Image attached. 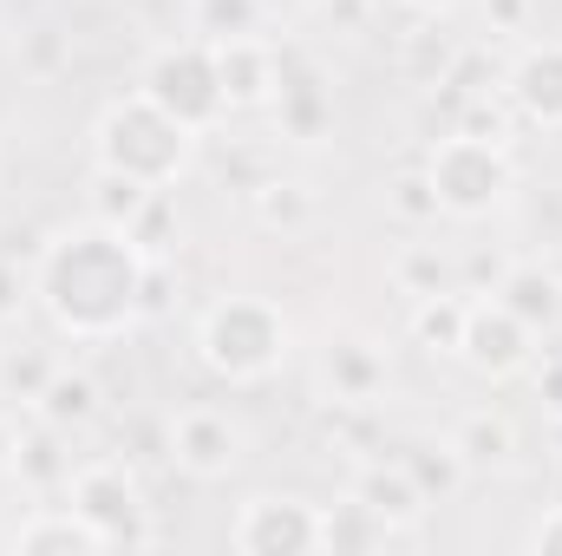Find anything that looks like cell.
I'll list each match as a JSON object with an SVG mask.
<instances>
[{
  "mask_svg": "<svg viewBox=\"0 0 562 556\" xmlns=\"http://www.w3.org/2000/svg\"><path fill=\"white\" fill-rule=\"evenodd\" d=\"M138 92L157 105V112H170L183 132H216L223 119H229V99H223V73H216V46L210 40H170V46H157L150 59H144L138 73Z\"/></svg>",
  "mask_w": 562,
  "mask_h": 556,
  "instance_id": "5b68a950",
  "label": "cell"
},
{
  "mask_svg": "<svg viewBox=\"0 0 562 556\" xmlns=\"http://www.w3.org/2000/svg\"><path fill=\"white\" fill-rule=\"evenodd\" d=\"M249 210H256V223L262 230H281V236H301L307 223H314V190L301 184V177H262L256 190H249Z\"/></svg>",
  "mask_w": 562,
  "mask_h": 556,
  "instance_id": "7402d4cb",
  "label": "cell"
},
{
  "mask_svg": "<svg viewBox=\"0 0 562 556\" xmlns=\"http://www.w3.org/2000/svg\"><path fill=\"white\" fill-rule=\"evenodd\" d=\"M144 203H150V184L125 177V170H105V164H92V177H86V216H92V223L132 230V223L144 216Z\"/></svg>",
  "mask_w": 562,
  "mask_h": 556,
  "instance_id": "44dd1931",
  "label": "cell"
},
{
  "mask_svg": "<svg viewBox=\"0 0 562 556\" xmlns=\"http://www.w3.org/2000/svg\"><path fill=\"white\" fill-rule=\"evenodd\" d=\"M66 504L105 537V551H144L157 544V524H150V498H144L138 471L125 458H92V465H72L66 478Z\"/></svg>",
  "mask_w": 562,
  "mask_h": 556,
  "instance_id": "8992f818",
  "label": "cell"
},
{
  "mask_svg": "<svg viewBox=\"0 0 562 556\" xmlns=\"http://www.w3.org/2000/svg\"><path fill=\"white\" fill-rule=\"evenodd\" d=\"M451 445H458L464 471H510L517 465V425H510V413H497V407L464 413L451 425Z\"/></svg>",
  "mask_w": 562,
  "mask_h": 556,
  "instance_id": "d6986e66",
  "label": "cell"
},
{
  "mask_svg": "<svg viewBox=\"0 0 562 556\" xmlns=\"http://www.w3.org/2000/svg\"><path fill=\"white\" fill-rule=\"evenodd\" d=\"M53 367H59V360H53L46 347H7V354H0V400H7V407H33L40 387L53 380Z\"/></svg>",
  "mask_w": 562,
  "mask_h": 556,
  "instance_id": "484cf974",
  "label": "cell"
},
{
  "mask_svg": "<svg viewBox=\"0 0 562 556\" xmlns=\"http://www.w3.org/2000/svg\"><path fill=\"white\" fill-rule=\"evenodd\" d=\"M451 59H458V46H451V40H438V26H419V33L406 40V73L425 79V86H438V79L451 73Z\"/></svg>",
  "mask_w": 562,
  "mask_h": 556,
  "instance_id": "1f68e13d",
  "label": "cell"
},
{
  "mask_svg": "<svg viewBox=\"0 0 562 556\" xmlns=\"http://www.w3.org/2000/svg\"><path fill=\"white\" fill-rule=\"evenodd\" d=\"M170 465L183 478H203V485L229 478L243 465V425L223 407H183L170 419Z\"/></svg>",
  "mask_w": 562,
  "mask_h": 556,
  "instance_id": "8fae6325",
  "label": "cell"
},
{
  "mask_svg": "<svg viewBox=\"0 0 562 556\" xmlns=\"http://www.w3.org/2000/svg\"><path fill=\"white\" fill-rule=\"evenodd\" d=\"M190 7V33L196 40H236L262 26V0H183Z\"/></svg>",
  "mask_w": 562,
  "mask_h": 556,
  "instance_id": "4316f807",
  "label": "cell"
},
{
  "mask_svg": "<svg viewBox=\"0 0 562 556\" xmlns=\"http://www.w3.org/2000/svg\"><path fill=\"white\" fill-rule=\"evenodd\" d=\"M13 478H20L26 491H40V498H59L66 478H72V432H59V425H46V419L26 413L20 445H13Z\"/></svg>",
  "mask_w": 562,
  "mask_h": 556,
  "instance_id": "9a60e30c",
  "label": "cell"
},
{
  "mask_svg": "<svg viewBox=\"0 0 562 556\" xmlns=\"http://www.w3.org/2000/svg\"><path fill=\"white\" fill-rule=\"evenodd\" d=\"M497 301H504L537 341L562 327V276L557 269H543V263H510L504 281H497Z\"/></svg>",
  "mask_w": 562,
  "mask_h": 556,
  "instance_id": "2e32d148",
  "label": "cell"
},
{
  "mask_svg": "<svg viewBox=\"0 0 562 556\" xmlns=\"http://www.w3.org/2000/svg\"><path fill=\"white\" fill-rule=\"evenodd\" d=\"M314 380H321V400L334 413H373L393 387V360L373 334L360 327H340L321 341V360H314Z\"/></svg>",
  "mask_w": 562,
  "mask_h": 556,
  "instance_id": "52a82bcc",
  "label": "cell"
},
{
  "mask_svg": "<svg viewBox=\"0 0 562 556\" xmlns=\"http://www.w3.org/2000/svg\"><path fill=\"white\" fill-rule=\"evenodd\" d=\"M464 314H471L464 288H445V294L413 301V347H425V354H458V341H464Z\"/></svg>",
  "mask_w": 562,
  "mask_h": 556,
  "instance_id": "603a6c76",
  "label": "cell"
},
{
  "mask_svg": "<svg viewBox=\"0 0 562 556\" xmlns=\"http://www.w3.org/2000/svg\"><path fill=\"white\" fill-rule=\"evenodd\" d=\"M92 157L105 164V170H125V177H138L150 190H170L183 170H190V157H196V132H183L170 112H157L144 92H125V99H112L105 112H99V125H92Z\"/></svg>",
  "mask_w": 562,
  "mask_h": 556,
  "instance_id": "3957f363",
  "label": "cell"
},
{
  "mask_svg": "<svg viewBox=\"0 0 562 556\" xmlns=\"http://www.w3.org/2000/svg\"><path fill=\"white\" fill-rule=\"evenodd\" d=\"M504 269H510L504 256H471V269H464V276H471V288H464V294H497Z\"/></svg>",
  "mask_w": 562,
  "mask_h": 556,
  "instance_id": "d590c367",
  "label": "cell"
},
{
  "mask_svg": "<svg viewBox=\"0 0 562 556\" xmlns=\"http://www.w3.org/2000/svg\"><path fill=\"white\" fill-rule=\"evenodd\" d=\"M276 132L294 144H321L334 132V86L307 46H276Z\"/></svg>",
  "mask_w": 562,
  "mask_h": 556,
  "instance_id": "9c48e42d",
  "label": "cell"
},
{
  "mask_svg": "<svg viewBox=\"0 0 562 556\" xmlns=\"http://www.w3.org/2000/svg\"><path fill=\"white\" fill-rule=\"evenodd\" d=\"M177 256H150L144 263V288H138V327L144 321H164L170 308H177Z\"/></svg>",
  "mask_w": 562,
  "mask_h": 556,
  "instance_id": "4dcf8cb0",
  "label": "cell"
},
{
  "mask_svg": "<svg viewBox=\"0 0 562 556\" xmlns=\"http://www.w3.org/2000/svg\"><path fill=\"white\" fill-rule=\"evenodd\" d=\"M530 374H537V400L562 419V347L557 354H543V360H530Z\"/></svg>",
  "mask_w": 562,
  "mask_h": 556,
  "instance_id": "836d02e7",
  "label": "cell"
},
{
  "mask_svg": "<svg viewBox=\"0 0 562 556\" xmlns=\"http://www.w3.org/2000/svg\"><path fill=\"white\" fill-rule=\"evenodd\" d=\"M386 210L400 216V223H413V230H425V223H438L445 210H438V190H431V177L419 170H400L393 184H386Z\"/></svg>",
  "mask_w": 562,
  "mask_h": 556,
  "instance_id": "f546056e",
  "label": "cell"
},
{
  "mask_svg": "<svg viewBox=\"0 0 562 556\" xmlns=\"http://www.w3.org/2000/svg\"><path fill=\"white\" fill-rule=\"evenodd\" d=\"M484 26L491 33H524L530 26V0H484Z\"/></svg>",
  "mask_w": 562,
  "mask_h": 556,
  "instance_id": "e575fe53",
  "label": "cell"
},
{
  "mask_svg": "<svg viewBox=\"0 0 562 556\" xmlns=\"http://www.w3.org/2000/svg\"><path fill=\"white\" fill-rule=\"evenodd\" d=\"M393 458L413 471V485H419L431 504H438V498H451V491L471 478V471H464V458H458V445H451V432H445V438H406Z\"/></svg>",
  "mask_w": 562,
  "mask_h": 556,
  "instance_id": "ffe728a7",
  "label": "cell"
},
{
  "mask_svg": "<svg viewBox=\"0 0 562 556\" xmlns=\"http://www.w3.org/2000/svg\"><path fill=\"white\" fill-rule=\"evenodd\" d=\"M26 413L59 425V432H86V425H99V413H105V387L86 367H53V380L40 387V400Z\"/></svg>",
  "mask_w": 562,
  "mask_h": 556,
  "instance_id": "ac0fdd59",
  "label": "cell"
},
{
  "mask_svg": "<svg viewBox=\"0 0 562 556\" xmlns=\"http://www.w3.org/2000/svg\"><path fill=\"white\" fill-rule=\"evenodd\" d=\"M20 66H26L33 79H59V73L72 66V33L53 26V20L26 26V33H20Z\"/></svg>",
  "mask_w": 562,
  "mask_h": 556,
  "instance_id": "83f0119b",
  "label": "cell"
},
{
  "mask_svg": "<svg viewBox=\"0 0 562 556\" xmlns=\"http://www.w3.org/2000/svg\"><path fill=\"white\" fill-rule=\"evenodd\" d=\"M458 360H464L477 380H517V374H530V360H537V334H530L497 294H484V301H471V314H464Z\"/></svg>",
  "mask_w": 562,
  "mask_h": 556,
  "instance_id": "30bf717a",
  "label": "cell"
},
{
  "mask_svg": "<svg viewBox=\"0 0 562 556\" xmlns=\"http://www.w3.org/2000/svg\"><path fill=\"white\" fill-rule=\"evenodd\" d=\"M13 445H20V419L0 400V471H13Z\"/></svg>",
  "mask_w": 562,
  "mask_h": 556,
  "instance_id": "74e56055",
  "label": "cell"
},
{
  "mask_svg": "<svg viewBox=\"0 0 562 556\" xmlns=\"http://www.w3.org/2000/svg\"><path fill=\"white\" fill-rule=\"evenodd\" d=\"M26 301H33V263H20V256H7V249H0V327H7V321H20V314H26Z\"/></svg>",
  "mask_w": 562,
  "mask_h": 556,
  "instance_id": "d6a6232c",
  "label": "cell"
},
{
  "mask_svg": "<svg viewBox=\"0 0 562 556\" xmlns=\"http://www.w3.org/2000/svg\"><path fill=\"white\" fill-rule=\"evenodd\" d=\"M530 551H543V556H562V504L550 511V518H543V524H537V531H530Z\"/></svg>",
  "mask_w": 562,
  "mask_h": 556,
  "instance_id": "8d00e7d4",
  "label": "cell"
},
{
  "mask_svg": "<svg viewBox=\"0 0 562 556\" xmlns=\"http://www.w3.org/2000/svg\"><path fill=\"white\" fill-rule=\"evenodd\" d=\"M13 551L20 556H99L105 537H99L72 504H40V511L13 531Z\"/></svg>",
  "mask_w": 562,
  "mask_h": 556,
  "instance_id": "e0dca14e",
  "label": "cell"
},
{
  "mask_svg": "<svg viewBox=\"0 0 562 556\" xmlns=\"http://www.w3.org/2000/svg\"><path fill=\"white\" fill-rule=\"evenodd\" d=\"M177 236H183V216H177V197L170 190H150L144 216L132 223V243L144 256H177Z\"/></svg>",
  "mask_w": 562,
  "mask_h": 556,
  "instance_id": "f1b7e54d",
  "label": "cell"
},
{
  "mask_svg": "<svg viewBox=\"0 0 562 556\" xmlns=\"http://www.w3.org/2000/svg\"><path fill=\"white\" fill-rule=\"evenodd\" d=\"M144 256L132 230L112 223H72L53 230L40 263H33V301L46 308V321L66 341H119L138 327V288H144Z\"/></svg>",
  "mask_w": 562,
  "mask_h": 556,
  "instance_id": "6da1fadb",
  "label": "cell"
},
{
  "mask_svg": "<svg viewBox=\"0 0 562 556\" xmlns=\"http://www.w3.org/2000/svg\"><path fill=\"white\" fill-rule=\"evenodd\" d=\"M425 177H431L445 216L477 223V216H491V210L510 203L517 157H510V144L471 138V132H445V138H431V151H425Z\"/></svg>",
  "mask_w": 562,
  "mask_h": 556,
  "instance_id": "277c9868",
  "label": "cell"
},
{
  "mask_svg": "<svg viewBox=\"0 0 562 556\" xmlns=\"http://www.w3.org/2000/svg\"><path fill=\"white\" fill-rule=\"evenodd\" d=\"M347 498H360V504H367V511H373V518L393 531V537H400V531H419L425 511H431V498L413 485V471H406L400 458H386V452L353 465V485H347Z\"/></svg>",
  "mask_w": 562,
  "mask_h": 556,
  "instance_id": "4fadbf2b",
  "label": "cell"
},
{
  "mask_svg": "<svg viewBox=\"0 0 562 556\" xmlns=\"http://www.w3.org/2000/svg\"><path fill=\"white\" fill-rule=\"evenodd\" d=\"M288 347H294V327H288V314H281L269 294H223L196 321V360L216 380H229V387L276 380Z\"/></svg>",
  "mask_w": 562,
  "mask_h": 556,
  "instance_id": "7a4b0ae2",
  "label": "cell"
},
{
  "mask_svg": "<svg viewBox=\"0 0 562 556\" xmlns=\"http://www.w3.org/2000/svg\"><path fill=\"white\" fill-rule=\"evenodd\" d=\"M229 551L243 556H314L321 551V504L294 498V491H256L236 524H229Z\"/></svg>",
  "mask_w": 562,
  "mask_h": 556,
  "instance_id": "ba28073f",
  "label": "cell"
},
{
  "mask_svg": "<svg viewBox=\"0 0 562 556\" xmlns=\"http://www.w3.org/2000/svg\"><path fill=\"white\" fill-rule=\"evenodd\" d=\"M393 288H400V294H413V301L445 294V288H458V263H451L438 243H406V249L393 256Z\"/></svg>",
  "mask_w": 562,
  "mask_h": 556,
  "instance_id": "d4e9b609",
  "label": "cell"
},
{
  "mask_svg": "<svg viewBox=\"0 0 562 556\" xmlns=\"http://www.w3.org/2000/svg\"><path fill=\"white\" fill-rule=\"evenodd\" d=\"M504 99L524 125L537 132H562V40H537L510 59L504 73Z\"/></svg>",
  "mask_w": 562,
  "mask_h": 556,
  "instance_id": "7c38bea8",
  "label": "cell"
},
{
  "mask_svg": "<svg viewBox=\"0 0 562 556\" xmlns=\"http://www.w3.org/2000/svg\"><path fill=\"white\" fill-rule=\"evenodd\" d=\"M400 7H413V13H419V20H438V13H451V7H458V0H400Z\"/></svg>",
  "mask_w": 562,
  "mask_h": 556,
  "instance_id": "f35d334b",
  "label": "cell"
},
{
  "mask_svg": "<svg viewBox=\"0 0 562 556\" xmlns=\"http://www.w3.org/2000/svg\"><path fill=\"white\" fill-rule=\"evenodd\" d=\"M210 46H216L229 112H269V99H276V40L236 33V40H210Z\"/></svg>",
  "mask_w": 562,
  "mask_h": 556,
  "instance_id": "5bb4252c",
  "label": "cell"
},
{
  "mask_svg": "<svg viewBox=\"0 0 562 556\" xmlns=\"http://www.w3.org/2000/svg\"><path fill=\"white\" fill-rule=\"evenodd\" d=\"M393 531L360 504V498H340V504H321V551L347 556V551H380Z\"/></svg>",
  "mask_w": 562,
  "mask_h": 556,
  "instance_id": "cb8c5ba5",
  "label": "cell"
}]
</instances>
